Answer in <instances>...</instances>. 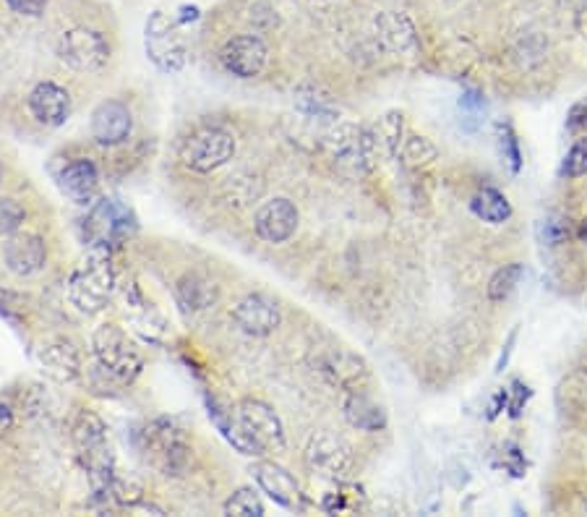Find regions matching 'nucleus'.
<instances>
[{
  "instance_id": "17",
  "label": "nucleus",
  "mask_w": 587,
  "mask_h": 517,
  "mask_svg": "<svg viewBox=\"0 0 587 517\" xmlns=\"http://www.w3.org/2000/svg\"><path fill=\"white\" fill-rule=\"evenodd\" d=\"M233 319L241 332L251 337H267L280 327V309L264 293H251L233 309Z\"/></svg>"
},
{
  "instance_id": "27",
  "label": "nucleus",
  "mask_w": 587,
  "mask_h": 517,
  "mask_svg": "<svg viewBox=\"0 0 587 517\" xmlns=\"http://www.w3.org/2000/svg\"><path fill=\"white\" fill-rule=\"evenodd\" d=\"M225 515L235 517H261L264 515V502L254 489H238L233 497L225 502Z\"/></svg>"
},
{
  "instance_id": "10",
  "label": "nucleus",
  "mask_w": 587,
  "mask_h": 517,
  "mask_svg": "<svg viewBox=\"0 0 587 517\" xmlns=\"http://www.w3.org/2000/svg\"><path fill=\"white\" fill-rule=\"evenodd\" d=\"M131 230H134V217H131L126 207H121L113 199H100L89 209L87 233L94 246L107 249V246L123 241Z\"/></svg>"
},
{
  "instance_id": "8",
  "label": "nucleus",
  "mask_w": 587,
  "mask_h": 517,
  "mask_svg": "<svg viewBox=\"0 0 587 517\" xmlns=\"http://www.w3.org/2000/svg\"><path fill=\"white\" fill-rule=\"evenodd\" d=\"M55 53L74 71H100L110 61V42L102 32L87 27L68 29L55 45Z\"/></svg>"
},
{
  "instance_id": "41",
  "label": "nucleus",
  "mask_w": 587,
  "mask_h": 517,
  "mask_svg": "<svg viewBox=\"0 0 587 517\" xmlns=\"http://www.w3.org/2000/svg\"><path fill=\"white\" fill-rule=\"evenodd\" d=\"M514 337H517V332H512V335H509L507 350H504V353H501L499 363H496V371H504V366H507V361H509V353H512V345H514Z\"/></svg>"
},
{
  "instance_id": "32",
  "label": "nucleus",
  "mask_w": 587,
  "mask_h": 517,
  "mask_svg": "<svg viewBox=\"0 0 587 517\" xmlns=\"http://www.w3.org/2000/svg\"><path fill=\"white\" fill-rule=\"evenodd\" d=\"M499 147H501V155H504V160H507L509 170H512V173H520V168H522L520 141H517V136H514V128L509 126V123H501L499 126Z\"/></svg>"
},
{
  "instance_id": "6",
  "label": "nucleus",
  "mask_w": 587,
  "mask_h": 517,
  "mask_svg": "<svg viewBox=\"0 0 587 517\" xmlns=\"http://www.w3.org/2000/svg\"><path fill=\"white\" fill-rule=\"evenodd\" d=\"M235 418L241 423V429L246 431V437L256 444V450L261 455H277L285 450V426H282L280 416L274 413L272 405L246 397L235 408Z\"/></svg>"
},
{
  "instance_id": "4",
  "label": "nucleus",
  "mask_w": 587,
  "mask_h": 517,
  "mask_svg": "<svg viewBox=\"0 0 587 517\" xmlns=\"http://www.w3.org/2000/svg\"><path fill=\"white\" fill-rule=\"evenodd\" d=\"M115 288V272L110 264L107 249H100L92 254L87 262L76 269L71 280H68V298L76 309L84 314H97L105 309Z\"/></svg>"
},
{
  "instance_id": "23",
  "label": "nucleus",
  "mask_w": 587,
  "mask_h": 517,
  "mask_svg": "<svg viewBox=\"0 0 587 517\" xmlns=\"http://www.w3.org/2000/svg\"><path fill=\"white\" fill-rule=\"evenodd\" d=\"M342 413H345V421L358 431H381L387 426L384 408L368 395H363L361 390L347 392V397L342 400Z\"/></svg>"
},
{
  "instance_id": "14",
  "label": "nucleus",
  "mask_w": 587,
  "mask_h": 517,
  "mask_svg": "<svg viewBox=\"0 0 587 517\" xmlns=\"http://www.w3.org/2000/svg\"><path fill=\"white\" fill-rule=\"evenodd\" d=\"M316 371H319L329 384L340 387L345 392L358 390L368 379L366 361L361 356H355L345 348H327L316 356Z\"/></svg>"
},
{
  "instance_id": "19",
  "label": "nucleus",
  "mask_w": 587,
  "mask_h": 517,
  "mask_svg": "<svg viewBox=\"0 0 587 517\" xmlns=\"http://www.w3.org/2000/svg\"><path fill=\"white\" fill-rule=\"evenodd\" d=\"M29 113L42 126H63L68 121V115H71V94L63 87H58L55 81H40L29 92Z\"/></svg>"
},
{
  "instance_id": "30",
  "label": "nucleus",
  "mask_w": 587,
  "mask_h": 517,
  "mask_svg": "<svg viewBox=\"0 0 587 517\" xmlns=\"http://www.w3.org/2000/svg\"><path fill=\"white\" fill-rule=\"evenodd\" d=\"M402 157H405L407 165H426L436 157V147L426 136H410V139L402 144Z\"/></svg>"
},
{
  "instance_id": "18",
  "label": "nucleus",
  "mask_w": 587,
  "mask_h": 517,
  "mask_svg": "<svg viewBox=\"0 0 587 517\" xmlns=\"http://www.w3.org/2000/svg\"><path fill=\"white\" fill-rule=\"evenodd\" d=\"M3 259L14 275L32 277L47 264V246L37 233H14L3 246Z\"/></svg>"
},
{
  "instance_id": "13",
  "label": "nucleus",
  "mask_w": 587,
  "mask_h": 517,
  "mask_svg": "<svg viewBox=\"0 0 587 517\" xmlns=\"http://www.w3.org/2000/svg\"><path fill=\"white\" fill-rule=\"evenodd\" d=\"M298 222H301L298 207L285 196H277V199H269V202H264L256 209L254 230L261 241L285 243L295 235Z\"/></svg>"
},
{
  "instance_id": "35",
  "label": "nucleus",
  "mask_w": 587,
  "mask_h": 517,
  "mask_svg": "<svg viewBox=\"0 0 587 517\" xmlns=\"http://www.w3.org/2000/svg\"><path fill=\"white\" fill-rule=\"evenodd\" d=\"M8 8L21 16H42L45 14V0H6Z\"/></svg>"
},
{
  "instance_id": "37",
  "label": "nucleus",
  "mask_w": 587,
  "mask_h": 517,
  "mask_svg": "<svg viewBox=\"0 0 587 517\" xmlns=\"http://www.w3.org/2000/svg\"><path fill=\"white\" fill-rule=\"evenodd\" d=\"M543 238H546L551 246H556V243H561L564 238H567V225H564V222H556V220L543 222Z\"/></svg>"
},
{
  "instance_id": "9",
  "label": "nucleus",
  "mask_w": 587,
  "mask_h": 517,
  "mask_svg": "<svg viewBox=\"0 0 587 517\" xmlns=\"http://www.w3.org/2000/svg\"><path fill=\"white\" fill-rule=\"evenodd\" d=\"M144 47H147L149 61L165 74H175L186 66V42H183L178 27L162 11H154L149 16Z\"/></svg>"
},
{
  "instance_id": "40",
  "label": "nucleus",
  "mask_w": 587,
  "mask_h": 517,
  "mask_svg": "<svg viewBox=\"0 0 587 517\" xmlns=\"http://www.w3.org/2000/svg\"><path fill=\"white\" fill-rule=\"evenodd\" d=\"M11 426H14V410L0 400V437H6Z\"/></svg>"
},
{
  "instance_id": "34",
  "label": "nucleus",
  "mask_w": 587,
  "mask_h": 517,
  "mask_svg": "<svg viewBox=\"0 0 587 517\" xmlns=\"http://www.w3.org/2000/svg\"><path fill=\"white\" fill-rule=\"evenodd\" d=\"M141 484L139 481H131V478H113V486H110V494L107 497H113L115 502H121V504H128V507H134V504L141 502Z\"/></svg>"
},
{
  "instance_id": "38",
  "label": "nucleus",
  "mask_w": 587,
  "mask_h": 517,
  "mask_svg": "<svg viewBox=\"0 0 587 517\" xmlns=\"http://www.w3.org/2000/svg\"><path fill=\"white\" fill-rule=\"evenodd\" d=\"M512 390H514V400L509 403V416L517 418L522 413V408H525L527 397H530V390H527V387L522 382H514Z\"/></svg>"
},
{
  "instance_id": "31",
  "label": "nucleus",
  "mask_w": 587,
  "mask_h": 517,
  "mask_svg": "<svg viewBox=\"0 0 587 517\" xmlns=\"http://www.w3.org/2000/svg\"><path fill=\"white\" fill-rule=\"evenodd\" d=\"M561 175L564 178H582V175H587V139L574 141L564 162H561Z\"/></svg>"
},
{
  "instance_id": "29",
  "label": "nucleus",
  "mask_w": 587,
  "mask_h": 517,
  "mask_svg": "<svg viewBox=\"0 0 587 517\" xmlns=\"http://www.w3.org/2000/svg\"><path fill=\"white\" fill-rule=\"evenodd\" d=\"M27 220V209L21 207L16 199L0 196V235H14Z\"/></svg>"
},
{
  "instance_id": "39",
  "label": "nucleus",
  "mask_w": 587,
  "mask_h": 517,
  "mask_svg": "<svg viewBox=\"0 0 587 517\" xmlns=\"http://www.w3.org/2000/svg\"><path fill=\"white\" fill-rule=\"evenodd\" d=\"M569 128H572V131H587V102L577 105V108L569 113Z\"/></svg>"
},
{
  "instance_id": "24",
  "label": "nucleus",
  "mask_w": 587,
  "mask_h": 517,
  "mask_svg": "<svg viewBox=\"0 0 587 517\" xmlns=\"http://www.w3.org/2000/svg\"><path fill=\"white\" fill-rule=\"evenodd\" d=\"M376 32H379V40L394 53H413L418 47L413 21L407 19L405 14H394V11L381 14L376 19Z\"/></svg>"
},
{
  "instance_id": "16",
  "label": "nucleus",
  "mask_w": 587,
  "mask_h": 517,
  "mask_svg": "<svg viewBox=\"0 0 587 517\" xmlns=\"http://www.w3.org/2000/svg\"><path fill=\"white\" fill-rule=\"evenodd\" d=\"M134 131V115L118 100H105L92 113V139L100 147H118Z\"/></svg>"
},
{
  "instance_id": "22",
  "label": "nucleus",
  "mask_w": 587,
  "mask_h": 517,
  "mask_svg": "<svg viewBox=\"0 0 587 517\" xmlns=\"http://www.w3.org/2000/svg\"><path fill=\"white\" fill-rule=\"evenodd\" d=\"M175 298H178L183 311L199 314V311H209L212 306H217L220 288H217V282L199 275V272H186L181 280L175 282Z\"/></svg>"
},
{
  "instance_id": "26",
  "label": "nucleus",
  "mask_w": 587,
  "mask_h": 517,
  "mask_svg": "<svg viewBox=\"0 0 587 517\" xmlns=\"http://www.w3.org/2000/svg\"><path fill=\"white\" fill-rule=\"evenodd\" d=\"M522 275H525V267H522V264H504V267L491 277V282H488V298L496 303L507 301L514 293V288L520 285Z\"/></svg>"
},
{
  "instance_id": "5",
  "label": "nucleus",
  "mask_w": 587,
  "mask_h": 517,
  "mask_svg": "<svg viewBox=\"0 0 587 517\" xmlns=\"http://www.w3.org/2000/svg\"><path fill=\"white\" fill-rule=\"evenodd\" d=\"M238 141L222 126H201L181 144V162L191 173L207 175L233 160Z\"/></svg>"
},
{
  "instance_id": "25",
  "label": "nucleus",
  "mask_w": 587,
  "mask_h": 517,
  "mask_svg": "<svg viewBox=\"0 0 587 517\" xmlns=\"http://www.w3.org/2000/svg\"><path fill=\"white\" fill-rule=\"evenodd\" d=\"M470 207H473V212L481 217L483 222H491V225H501V222H507L509 215H512V207H509L507 196L491 186L481 188V191L473 196Z\"/></svg>"
},
{
  "instance_id": "36",
  "label": "nucleus",
  "mask_w": 587,
  "mask_h": 517,
  "mask_svg": "<svg viewBox=\"0 0 587 517\" xmlns=\"http://www.w3.org/2000/svg\"><path fill=\"white\" fill-rule=\"evenodd\" d=\"M460 108L465 110L467 115H483V110H486V102H483V94L475 92V89H470V92L462 94L460 100Z\"/></svg>"
},
{
  "instance_id": "42",
  "label": "nucleus",
  "mask_w": 587,
  "mask_h": 517,
  "mask_svg": "<svg viewBox=\"0 0 587 517\" xmlns=\"http://www.w3.org/2000/svg\"><path fill=\"white\" fill-rule=\"evenodd\" d=\"M0 181H3V168H0Z\"/></svg>"
},
{
  "instance_id": "11",
  "label": "nucleus",
  "mask_w": 587,
  "mask_h": 517,
  "mask_svg": "<svg viewBox=\"0 0 587 517\" xmlns=\"http://www.w3.org/2000/svg\"><path fill=\"white\" fill-rule=\"evenodd\" d=\"M306 463L319 476L337 481V478H345L353 468V452H350L345 439L324 431V434H316L308 442Z\"/></svg>"
},
{
  "instance_id": "2",
  "label": "nucleus",
  "mask_w": 587,
  "mask_h": 517,
  "mask_svg": "<svg viewBox=\"0 0 587 517\" xmlns=\"http://www.w3.org/2000/svg\"><path fill=\"white\" fill-rule=\"evenodd\" d=\"M74 444L76 450H79L81 463L87 468L89 484H92L94 494L97 497H107L115 478V463L102 418L94 416V413H87V410L79 413V418L74 423Z\"/></svg>"
},
{
  "instance_id": "20",
  "label": "nucleus",
  "mask_w": 587,
  "mask_h": 517,
  "mask_svg": "<svg viewBox=\"0 0 587 517\" xmlns=\"http://www.w3.org/2000/svg\"><path fill=\"white\" fill-rule=\"evenodd\" d=\"M40 366L55 382H76L81 376V353L68 337H50L37 350Z\"/></svg>"
},
{
  "instance_id": "7",
  "label": "nucleus",
  "mask_w": 587,
  "mask_h": 517,
  "mask_svg": "<svg viewBox=\"0 0 587 517\" xmlns=\"http://www.w3.org/2000/svg\"><path fill=\"white\" fill-rule=\"evenodd\" d=\"M324 147L337 165L353 173L371 168L376 160V136L353 123H337L329 128L324 136Z\"/></svg>"
},
{
  "instance_id": "12",
  "label": "nucleus",
  "mask_w": 587,
  "mask_h": 517,
  "mask_svg": "<svg viewBox=\"0 0 587 517\" xmlns=\"http://www.w3.org/2000/svg\"><path fill=\"white\" fill-rule=\"evenodd\" d=\"M220 61L227 74L238 79H254L267 66V45L256 34H238L222 45Z\"/></svg>"
},
{
  "instance_id": "15",
  "label": "nucleus",
  "mask_w": 587,
  "mask_h": 517,
  "mask_svg": "<svg viewBox=\"0 0 587 517\" xmlns=\"http://www.w3.org/2000/svg\"><path fill=\"white\" fill-rule=\"evenodd\" d=\"M251 473H254L259 489L264 491L272 502H277L280 507H285V510H303L301 486H298V481H295L282 465L272 463V460H261V463L254 465Z\"/></svg>"
},
{
  "instance_id": "21",
  "label": "nucleus",
  "mask_w": 587,
  "mask_h": 517,
  "mask_svg": "<svg viewBox=\"0 0 587 517\" xmlns=\"http://www.w3.org/2000/svg\"><path fill=\"white\" fill-rule=\"evenodd\" d=\"M58 183H61L63 194L76 204H92L100 194V173L94 168V162L84 157L68 162Z\"/></svg>"
},
{
  "instance_id": "1",
  "label": "nucleus",
  "mask_w": 587,
  "mask_h": 517,
  "mask_svg": "<svg viewBox=\"0 0 587 517\" xmlns=\"http://www.w3.org/2000/svg\"><path fill=\"white\" fill-rule=\"evenodd\" d=\"M139 452L162 476H183L191 465V442L173 418H157L139 431Z\"/></svg>"
},
{
  "instance_id": "28",
  "label": "nucleus",
  "mask_w": 587,
  "mask_h": 517,
  "mask_svg": "<svg viewBox=\"0 0 587 517\" xmlns=\"http://www.w3.org/2000/svg\"><path fill=\"white\" fill-rule=\"evenodd\" d=\"M256 178L251 175H238V178H227V199L235 207H243V204L254 202L256 196L261 194V183H254Z\"/></svg>"
},
{
  "instance_id": "3",
  "label": "nucleus",
  "mask_w": 587,
  "mask_h": 517,
  "mask_svg": "<svg viewBox=\"0 0 587 517\" xmlns=\"http://www.w3.org/2000/svg\"><path fill=\"white\" fill-rule=\"evenodd\" d=\"M92 350L97 363L118 382H134L144 369V356H141L139 345L128 337L121 324L107 322L94 329Z\"/></svg>"
},
{
  "instance_id": "33",
  "label": "nucleus",
  "mask_w": 587,
  "mask_h": 517,
  "mask_svg": "<svg viewBox=\"0 0 587 517\" xmlns=\"http://www.w3.org/2000/svg\"><path fill=\"white\" fill-rule=\"evenodd\" d=\"M400 136H402V115L397 113L384 115L379 123V139L387 144L389 155H397V152H400V144H402Z\"/></svg>"
}]
</instances>
